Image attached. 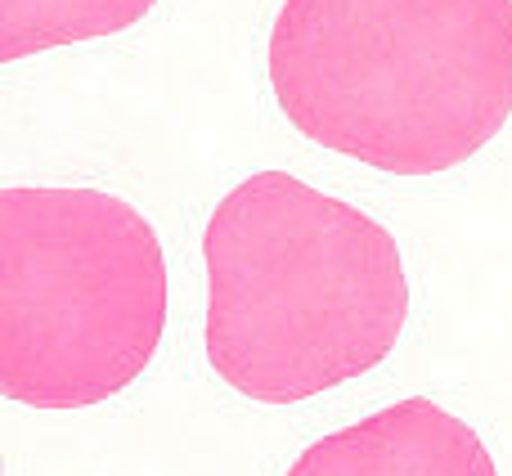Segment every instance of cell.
Returning a JSON list of instances; mask_svg holds the SVG:
<instances>
[{"instance_id": "3957f363", "label": "cell", "mask_w": 512, "mask_h": 476, "mask_svg": "<svg viewBox=\"0 0 512 476\" xmlns=\"http://www.w3.org/2000/svg\"><path fill=\"white\" fill-rule=\"evenodd\" d=\"M167 328V256L99 189H0V396L86 409L126 391Z\"/></svg>"}, {"instance_id": "6da1fadb", "label": "cell", "mask_w": 512, "mask_h": 476, "mask_svg": "<svg viewBox=\"0 0 512 476\" xmlns=\"http://www.w3.org/2000/svg\"><path fill=\"white\" fill-rule=\"evenodd\" d=\"M207 360L256 405H297L378 369L400 342L409 279L387 225L256 171L203 234Z\"/></svg>"}, {"instance_id": "5b68a950", "label": "cell", "mask_w": 512, "mask_h": 476, "mask_svg": "<svg viewBox=\"0 0 512 476\" xmlns=\"http://www.w3.org/2000/svg\"><path fill=\"white\" fill-rule=\"evenodd\" d=\"M158 0H0V59L18 63L54 45H77L135 27Z\"/></svg>"}, {"instance_id": "277c9868", "label": "cell", "mask_w": 512, "mask_h": 476, "mask_svg": "<svg viewBox=\"0 0 512 476\" xmlns=\"http://www.w3.org/2000/svg\"><path fill=\"white\" fill-rule=\"evenodd\" d=\"M288 476H499V468L463 418L409 396L301 450Z\"/></svg>"}, {"instance_id": "7a4b0ae2", "label": "cell", "mask_w": 512, "mask_h": 476, "mask_svg": "<svg viewBox=\"0 0 512 476\" xmlns=\"http://www.w3.org/2000/svg\"><path fill=\"white\" fill-rule=\"evenodd\" d=\"M270 86L306 140L436 176L512 117V0H283Z\"/></svg>"}]
</instances>
